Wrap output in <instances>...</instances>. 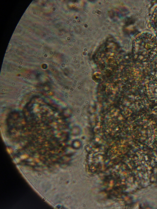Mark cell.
Instances as JSON below:
<instances>
[{"label":"cell","mask_w":157,"mask_h":209,"mask_svg":"<svg viewBox=\"0 0 157 209\" xmlns=\"http://www.w3.org/2000/svg\"><path fill=\"white\" fill-rule=\"evenodd\" d=\"M150 21L151 26L157 35V7L152 13Z\"/></svg>","instance_id":"cell-3"},{"label":"cell","mask_w":157,"mask_h":209,"mask_svg":"<svg viewBox=\"0 0 157 209\" xmlns=\"http://www.w3.org/2000/svg\"><path fill=\"white\" fill-rule=\"evenodd\" d=\"M147 95L149 98L153 101H157V83H151L147 87Z\"/></svg>","instance_id":"cell-2"},{"label":"cell","mask_w":157,"mask_h":209,"mask_svg":"<svg viewBox=\"0 0 157 209\" xmlns=\"http://www.w3.org/2000/svg\"><path fill=\"white\" fill-rule=\"evenodd\" d=\"M132 45L136 58L140 59H150L157 53V39L150 33L138 36L134 39Z\"/></svg>","instance_id":"cell-1"}]
</instances>
